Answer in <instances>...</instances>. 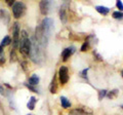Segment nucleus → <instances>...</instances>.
I'll return each mask as SVG.
<instances>
[{
	"label": "nucleus",
	"mask_w": 123,
	"mask_h": 115,
	"mask_svg": "<svg viewBox=\"0 0 123 115\" xmlns=\"http://www.w3.org/2000/svg\"><path fill=\"white\" fill-rule=\"evenodd\" d=\"M21 39H20V51L24 56H29L32 47V42L29 39L28 34L26 31L21 32Z\"/></svg>",
	"instance_id": "obj_1"
},
{
	"label": "nucleus",
	"mask_w": 123,
	"mask_h": 115,
	"mask_svg": "<svg viewBox=\"0 0 123 115\" xmlns=\"http://www.w3.org/2000/svg\"><path fill=\"white\" fill-rule=\"evenodd\" d=\"M42 28H43V32H44V36L48 39V37L50 36V34L52 32L53 29V21L49 18H45L43 21H42Z\"/></svg>",
	"instance_id": "obj_2"
},
{
	"label": "nucleus",
	"mask_w": 123,
	"mask_h": 115,
	"mask_svg": "<svg viewBox=\"0 0 123 115\" xmlns=\"http://www.w3.org/2000/svg\"><path fill=\"white\" fill-rule=\"evenodd\" d=\"M26 11V5L23 2H14L12 5V13L15 19H20L24 16Z\"/></svg>",
	"instance_id": "obj_3"
},
{
	"label": "nucleus",
	"mask_w": 123,
	"mask_h": 115,
	"mask_svg": "<svg viewBox=\"0 0 123 115\" xmlns=\"http://www.w3.org/2000/svg\"><path fill=\"white\" fill-rule=\"evenodd\" d=\"M12 34H13V39H12V44L13 47H18V45L20 44V26H18V23H14L13 25V29H12Z\"/></svg>",
	"instance_id": "obj_4"
},
{
	"label": "nucleus",
	"mask_w": 123,
	"mask_h": 115,
	"mask_svg": "<svg viewBox=\"0 0 123 115\" xmlns=\"http://www.w3.org/2000/svg\"><path fill=\"white\" fill-rule=\"evenodd\" d=\"M59 78L62 84H66L69 80V71L68 68L66 66H62L60 67L59 70Z\"/></svg>",
	"instance_id": "obj_5"
},
{
	"label": "nucleus",
	"mask_w": 123,
	"mask_h": 115,
	"mask_svg": "<svg viewBox=\"0 0 123 115\" xmlns=\"http://www.w3.org/2000/svg\"><path fill=\"white\" fill-rule=\"evenodd\" d=\"M71 115H87V114H91L92 111L88 110V109H84V108H76L71 110Z\"/></svg>",
	"instance_id": "obj_6"
},
{
	"label": "nucleus",
	"mask_w": 123,
	"mask_h": 115,
	"mask_svg": "<svg viewBox=\"0 0 123 115\" xmlns=\"http://www.w3.org/2000/svg\"><path fill=\"white\" fill-rule=\"evenodd\" d=\"M49 5H50V2L49 1H46V0H43V1H41L40 2V11H41V13L42 14H47L48 13V11H49Z\"/></svg>",
	"instance_id": "obj_7"
},
{
	"label": "nucleus",
	"mask_w": 123,
	"mask_h": 115,
	"mask_svg": "<svg viewBox=\"0 0 123 115\" xmlns=\"http://www.w3.org/2000/svg\"><path fill=\"white\" fill-rule=\"evenodd\" d=\"M74 47H68L66 49H64V51L62 52V57H63V61H67L69 58L71 57V55L74 52Z\"/></svg>",
	"instance_id": "obj_8"
},
{
	"label": "nucleus",
	"mask_w": 123,
	"mask_h": 115,
	"mask_svg": "<svg viewBox=\"0 0 123 115\" xmlns=\"http://www.w3.org/2000/svg\"><path fill=\"white\" fill-rule=\"evenodd\" d=\"M60 19L63 23H67V13H66V8L65 6H62L61 7V10H60Z\"/></svg>",
	"instance_id": "obj_9"
},
{
	"label": "nucleus",
	"mask_w": 123,
	"mask_h": 115,
	"mask_svg": "<svg viewBox=\"0 0 123 115\" xmlns=\"http://www.w3.org/2000/svg\"><path fill=\"white\" fill-rule=\"evenodd\" d=\"M95 9H97L98 13H99L104 14V16H105V14H107V13H109V11H110L109 7L102 6V5H98V6H97V7H95Z\"/></svg>",
	"instance_id": "obj_10"
},
{
	"label": "nucleus",
	"mask_w": 123,
	"mask_h": 115,
	"mask_svg": "<svg viewBox=\"0 0 123 115\" xmlns=\"http://www.w3.org/2000/svg\"><path fill=\"white\" fill-rule=\"evenodd\" d=\"M57 90V85H56V77L53 76V78L51 80V84H50V93L51 94H55Z\"/></svg>",
	"instance_id": "obj_11"
},
{
	"label": "nucleus",
	"mask_w": 123,
	"mask_h": 115,
	"mask_svg": "<svg viewBox=\"0 0 123 115\" xmlns=\"http://www.w3.org/2000/svg\"><path fill=\"white\" fill-rule=\"evenodd\" d=\"M36 102H37V100H36L35 97H31L30 100H29V102H28V104H27V107H28V109L33 110L34 108H35Z\"/></svg>",
	"instance_id": "obj_12"
},
{
	"label": "nucleus",
	"mask_w": 123,
	"mask_h": 115,
	"mask_svg": "<svg viewBox=\"0 0 123 115\" xmlns=\"http://www.w3.org/2000/svg\"><path fill=\"white\" fill-rule=\"evenodd\" d=\"M61 104L63 106V108H65V109L71 107V103L68 101V99L66 97H61Z\"/></svg>",
	"instance_id": "obj_13"
},
{
	"label": "nucleus",
	"mask_w": 123,
	"mask_h": 115,
	"mask_svg": "<svg viewBox=\"0 0 123 115\" xmlns=\"http://www.w3.org/2000/svg\"><path fill=\"white\" fill-rule=\"evenodd\" d=\"M38 82H39V77L35 74L32 75L29 78V84L30 85H36V84H38Z\"/></svg>",
	"instance_id": "obj_14"
},
{
	"label": "nucleus",
	"mask_w": 123,
	"mask_h": 115,
	"mask_svg": "<svg viewBox=\"0 0 123 115\" xmlns=\"http://www.w3.org/2000/svg\"><path fill=\"white\" fill-rule=\"evenodd\" d=\"M11 42V39H10V37L9 36H5L4 38L2 39V41H1V46H6V45H8L9 43Z\"/></svg>",
	"instance_id": "obj_15"
},
{
	"label": "nucleus",
	"mask_w": 123,
	"mask_h": 115,
	"mask_svg": "<svg viewBox=\"0 0 123 115\" xmlns=\"http://www.w3.org/2000/svg\"><path fill=\"white\" fill-rule=\"evenodd\" d=\"M118 93H119L118 89H114V90H111L107 96H108V98H109V99H115V98L117 97Z\"/></svg>",
	"instance_id": "obj_16"
},
{
	"label": "nucleus",
	"mask_w": 123,
	"mask_h": 115,
	"mask_svg": "<svg viewBox=\"0 0 123 115\" xmlns=\"http://www.w3.org/2000/svg\"><path fill=\"white\" fill-rule=\"evenodd\" d=\"M113 18L117 19V20H121V19H123V13H120V11H114Z\"/></svg>",
	"instance_id": "obj_17"
},
{
	"label": "nucleus",
	"mask_w": 123,
	"mask_h": 115,
	"mask_svg": "<svg viewBox=\"0 0 123 115\" xmlns=\"http://www.w3.org/2000/svg\"><path fill=\"white\" fill-rule=\"evenodd\" d=\"M107 96V90L106 89H102L98 91V100H103L104 97Z\"/></svg>",
	"instance_id": "obj_18"
},
{
	"label": "nucleus",
	"mask_w": 123,
	"mask_h": 115,
	"mask_svg": "<svg viewBox=\"0 0 123 115\" xmlns=\"http://www.w3.org/2000/svg\"><path fill=\"white\" fill-rule=\"evenodd\" d=\"M88 48H89V42L85 41V42H84V43L82 44V46H81V51H86Z\"/></svg>",
	"instance_id": "obj_19"
},
{
	"label": "nucleus",
	"mask_w": 123,
	"mask_h": 115,
	"mask_svg": "<svg viewBox=\"0 0 123 115\" xmlns=\"http://www.w3.org/2000/svg\"><path fill=\"white\" fill-rule=\"evenodd\" d=\"M15 60H17V55H15L14 49H12V51H10V61L11 62H14Z\"/></svg>",
	"instance_id": "obj_20"
},
{
	"label": "nucleus",
	"mask_w": 123,
	"mask_h": 115,
	"mask_svg": "<svg viewBox=\"0 0 123 115\" xmlns=\"http://www.w3.org/2000/svg\"><path fill=\"white\" fill-rule=\"evenodd\" d=\"M116 4H117V7H118L119 9H120V10H123V4H122V1H120V0H118Z\"/></svg>",
	"instance_id": "obj_21"
},
{
	"label": "nucleus",
	"mask_w": 123,
	"mask_h": 115,
	"mask_svg": "<svg viewBox=\"0 0 123 115\" xmlns=\"http://www.w3.org/2000/svg\"><path fill=\"white\" fill-rule=\"evenodd\" d=\"M26 85H27V86H28V87H29V89H30L31 90H32V91H34V93H37V89H35V87H33L32 85H30V84H26Z\"/></svg>",
	"instance_id": "obj_22"
},
{
	"label": "nucleus",
	"mask_w": 123,
	"mask_h": 115,
	"mask_svg": "<svg viewBox=\"0 0 123 115\" xmlns=\"http://www.w3.org/2000/svg\"><path fill=\"white\" fill-rule=\"evenodd\" d=\"M4 62H5V59L3 57H0V65H3L4 64Z\"/></svg>",
	"instance_id": "obj_23"
},
{
	"label": "nucleus",
	"mask_w": 123,
	"mask_h": 115,
	"mask_svg": "<svg viewBox=\"0 0 123 115\" xmlns=\"http://www.w3.org/2000/svg\"><path fill=\"white\" fill-rule=\"evenodd\" d=\"M0 94H1V95H4V90H3V89H2L1 86H0Z\"/></svg>",
	"instance_id": "obj_24"
},
{
	"label": "nucleus",
	"mask_w": 123,
	"mask_h": 115,
	"mask_svg": "<svg viewBox=\"0 0 123 115\" xmlns=\"http://www.w3.org/2000/svg\"><path fill=\"white\" fill-rule=\"evenodd\" d=\"M2 51H3V46L0 45V53H2Z\"/></svg>",
	"instance_id": "obj_25"
},
{
	"label": "nucleus",
	"mask_w": 123,
	"mask_h": 115,
	"mask_svg": "<svg viewBox=\"0 0 123 115\" xmlns=\"http://www.w3.org/2000/svg\"><path fill=\"white\" fill-rule=\"evenodd\" d=\"M122 76H123V72H122Z\"/></svg>",
	"instance_id": "obj_26"
},
{
	"label": "nucleus",
	"mask_w": 123,
	"mask_h": 115,
	"mask_svg": "<svg viewBox=\"0 0 123 115\" xmlns=\"http://www.w3.org/2000/svg\"><path fill=\"white\" fill-rule=\"evenodd\" d=\"M28 115H32V114H28Z\"/></svg>",
	"instance_id": "obj_27"
}]
</instances>
